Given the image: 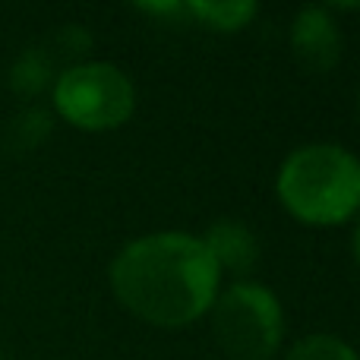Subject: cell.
Wrapping results in <instances>:
<instances>
[{
	"mask_svg": "<svg viewBox=\"0 0 360 360\" xmlns=\"http://www.w3.org/2000/svg\"><path fill=\"white\" fill-rule=\"evenodd\" d=\"M0 360H4V351H0Z\"/></svg>",
	"mask_w": 360,
	"mask_h": 360,
	"instance_id": "cell-12",
	"label": "cell"
},
{
	"mask_svg": "<svg viewBox=\"0 0 360 360\" xmlns=\"http://www.w3.org/2000/svg\"><path fill=\"white\" fill-rule=\"evenodd\" d=\"M48 130H51V117L44 111H35V108H32V111H25L22 117L16 120V133H22L25 136V149H29V146H35V143H41L44 136H48Z\"/></svg>",
	"mask_w": 360,
	"mask_h": 360,
	"instance_id": "cell-10",
	"label": "cell"
},
{
	"mask_svg": "<svg viewBox=\"0 0 360 360\" xmlns=\"http://www.w3.org/2000/svg\"><path fill=\"white\" fill-rule=\"evenodd\" d=\"M51 82V60L44 51H25L13 67V89L22 95L41 92Z\"/></svg>",
	"mask_w": 360,
	"mask_h": 360,
	"instance_id": "cell-9",
	"label": "cell"
},
{
	"mask_svg": "<svg viewBox=\"0 0 360 360\" xmlns=\"http://www.w3.org/2000/svg\"><path fill=\"white\" fill-rule=\"evenodd\" d=\"M54 108L79 130H114L133 117L136 92L114 63H76L54 79Z\"/></svg>",
	"mask_w": 360,
	"mask_h": 360,
	"instance_id": "cell-4",
	"label": "cell"
},
{
	"mask_svg": "<svg viewBox=\"0 0 360 360\" xmlns=\"http://www.w3.org/2000/svg\"><path fill=\"white\" fill-rule=\"evenodd\" d=\"M291 44L300 63L313 73H329L342 57V35L335 29V19L323 6H304L294 16Z\"/></svg>",
	"mask_w": 360,
	"mask_h": 360,
	"instance_id": "cell-5",
	"label": "cell"
},
{
	"mask_svg": "<svg viewBox=\"0 0 360 360\" xmlns=\"http://www.w3.org/2000/svg\"><path fill=\"white\" fill-rule=\"evenodd\" d=\"M285 360H360L348 342L335 335H307L288 351Z\"/></svg>",
	"mask_w": 360,
	"mask_h": 360,
	"instance_id": "cell-8",
	"label": "cell"
},
{
	"mask_svg": "<svg viewBox=\"0 0 360 360\" xmlns=\"http://www.w3.org/2000/svg\"><path fill=\"white\" fill-rule=\"evenodd\" d=\"M351 250H354V262L360 266V224H357V231H354V240H351Z\"/></svg>",
	"mask_w": 360,
	"mask_h": 360,
	"instance_id": "cell-11",
	"label": "cell"
},
{
	"mask_svg": "<svg viewBox=\"0 0 360 360\" xmlns=\"http://www.w3.org/2000/svg\"><path fill=\"white\" fill-rule=\"evenodd\" d=\"M218 281L221 272L202 237L180 231L139 237L111 262V288L117 300L133 316L162 329H180L205 316L215 304Z\"/></svg>",
	"mask_w": 360,
	"mask_h": 360,
	"instance_id": "cell-1",
	"label": "cell"
},
{
	"mask_svg": "<svg viewBox=\"0 0 360 360\" xmlns=\"http://www.w3.org/2000/svg\"><path fill=\"white\" fill-rule=\"evenodd\" d=\"M202 243H205V250H209V256L215 259L218 272L228 269V272L247 275L250 269L256 266V259H259V243H256L253 231L243 221H234V218L215 221L205 231Z\"/></svg>",
	"mask_w": 360,
	"mask_h": 360,
	"instance_id": "cell-6",
	"label": "cell"
},
{
	"mask_svg": "<svg viewBox=\"0 0 360 360\" xmlns=\"http://www.w3.org/2000/svg\"><path fill=\"white\" fill-rule=\"evenodd\" d=\"M184 10L190 16H196L199 22L212 25V29H221V32L243 29L256 16V4H250V0H240V4H190Z\"/></svg>",
	"mask_w": 360,
	"mask_h": 360,
	"instance_id": "cell-7",
	"label": "cell"
},
{
	"mask_svg": "<svg viewBox=\"0 0 360 360\" xmlns=\"http://www.w3.org/2000/svg\"><path fill=\"white\" fill-rule=\"evenodd\" d=\"M212 332L234 360H269L285 335L281 304L269 288L237 281L212 304Z\"/></svg>",
	"mask_w": 360,
	"mask_h": 360,
	"instance_id": "cell-3",
	"label": "cell"
},
{
	"mask_svg": "<svg viewBox=\"0 0 360 360\" xmlns=\"http://www.w3.org/2000/svg\"><path fill=\"white\" fill-rule=\"evenodd\" d=\"M278 199L307 224H342L360 209V158L332 143L300 146L278 171Z\"/></svg>",
	"mask_w": 360,
	"mask_h": 360,
	"instance_id": "cell-2",
	"label": "cell"
}]
</instances>
